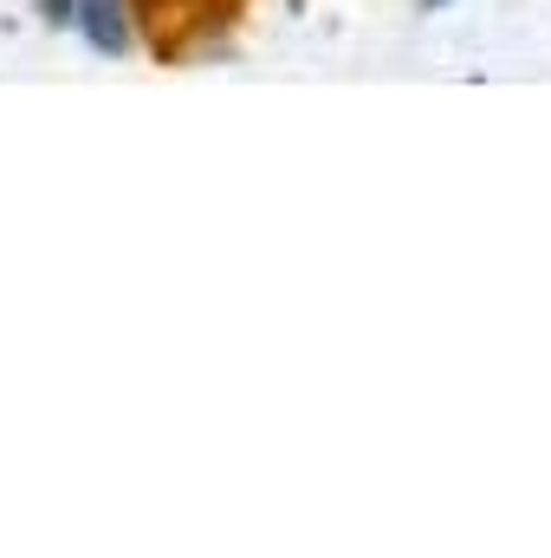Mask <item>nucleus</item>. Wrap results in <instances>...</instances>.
Here are the masks:
<instances>
[{
	"label": "nucleus",
	"mask_w": 551,
	"mask_h": 558,
	"mask_svg": "<svg viewBox=\"0 0 551 558\" xmlns=\"http://www.w3.org/2000/svg\"><path fill=\"white\" fill-rule=\"evenodd\" d=\"M72 20L85 26V39L111 59L131 52V20H124V0H72Z\"/></svg>",
	"instance_id": "nucleus-1"
},
{
	"label": "nucleus",
	"mask_w": 551,
	"mask_h": 558,
	"mask_svg": "<svg viewBox=\"0 0 551 558\" xmlns=\"http://www.w3.org/2000/svg\"><path fill=\"white\" fill-rule=\"evenodd\" d=\"M46 7V20H72V0H39Z\"/></svg>",
	"instance_id": "nucleus-2"
}]
</instances>
